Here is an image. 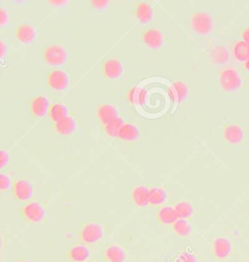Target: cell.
Wrapping results in <instances>:
<instances>
[{
    "label": "cell",
    "instance_id": "cell-32",
    "mask_svg": "<svg viewBox=\"0 0 249 262\" xmlns=\"http://www.w3.org/2000/svg\"><path fill=\"white\" fill-rule=\"evenodd\" d=\"M109 5L108 1L105 0H99V1H92V6L98 10H103L107 8Z\"/></svg>",
    "mask_w": 249,
    "mask_h": 262
},
{
    "label": "cell",
    "instance_id": "cell-8",
    "mask_svg": "<svg viewBox=\"0 0 249 262\" xmlns=\"http://www.w3.org/2000/svg\"><path fill=\"white\" fill-rule=\"evenodd\" d=\"M13 194L19 201H28L33 196V187L29 181L20 180L13 183Z\"/></svg>",
    "mask_w": 249,
    "mask_h": 262
},
{
    "label": "cell",
    "instance_id": "cell-11",
    "mask_svg": "<svg viewBox=\"0 0 249 262\" xmlns=\"http://www.w3.org/2000/svg\"><path fill=\"white\" fill-rule=\"evenodd\" d=\"M67 256L70 261L86 262L90 257V250L85 245H76L70 248L67 252Z\"/></svg>",
    "mask_w": 249,
    "mask_h": 262
},
{
    "label": "cell",
    "instance_id": "cell-29",
    "mask_svg": "<svg viewBox=\"0 0 249 262\" xmlns=\"http://www.w3.org/2000/svg\"><path fill=\"white\" fill-rule=\"evenodd\" d=\"M173 262H198L197 255L189 250L180 252L173 259Z\"/></svg>",
    "mask_w": 249,
    "mask_h": 262
},
{
    "label": "cell",
    "instance_id": "cell-25",
    "mask_svg": "<svg viewBox=\"0 0 249 262\" xmlns=\"http://www.w3.org/2000/svg\"><path fill=\"white\" fill-rule=\"evenodd\" d=\"M167 200V193L160 188V187H154L150 189L149 204L153 206H159L164 204Z\"/></svg>",
    "mask_w": 249,
    "mask_h": 262
},
{
    "label": "cell",
    "instance_id": "cell-30",
    "mask_svg": "<svg viewBox=\"0 0 249 262\" xmlns=\"http://www.w3.org/2000/svg\"><path fill=\"white\" fill-rule=\"evenodd\" d=\"M212 59L213 61L218 62V63H223L225 61H228V51L223 47H218L215 50H213L212 53Z\"/></svg>",
    "mask_w": 249,
    "mask_h": 262
},
{
    "label": "cell",
    "instance_id": "cell-2",
    "mask_svg": "<svg viewBox=\"0 0 249 262\" xmlns=\"http://www.w3.org/2000/svg\"><path fill=\"white\" fill-rule=\"evenodd\" d=\"M103 227L100 223L90 222L84 225L79 232L80 240L85 244L99 242L103 236Z\"/></svg>",
    "mask_w": 249,
    "mask_h": 262
},
{
    "label": "cell",
    "instance_id": "cell-18",
    "mask_svg": "<svg viewBox=\"0 0 249 262\" xmlns=\"http://www.w3.org/2000/svg\"><path fill=\"white\" fill-rule=\"evenodd\" d=\"M192 225L187 220L178 219L172 224V231L180 238H186L192 233Z\"/></svg>",
    "mask_w": 249,
    "mask_h": 262
},
{
    "label": "cell",
    "instance_id": "cell-26",
    "mask_svg": "<svg viewBox=\"0 0 249 262\" xmlns=\"http://www.w3.org/2000/svg\"><path fill=\"white\" fill-rule=\"evenodd\" d=\"M174 209L178 215V219L187 220L193 214V207L188 202H180L174 207Z\"/></svg>",
    "mask_w": 249,
    "mask_h": 262
},
{
    "label": "cell",
    "instance_id": "cell-40",
    "mask_svg": "<svg viewBox=\"0 0 249 262\" xmlns=\"http://www.w3.org/2000/svg\"><path fill=\"white\" fill-rule=\"evenodd\" d=\"M243 262H249V259H247V260H243Z\"/></svg>",
    "mask_w": 249,
    "mask_h": 262
},
{
    "label": "cell",
    "instance_id": "cell-12",
    "mask_svg": "<svg viewBox=\"0 0 249 262\" xmlns=\"http://www.w3.org/2000/svg\"><path fill=\"white\" fill-rule=\"evenodd\" d=\"M142 39L144 44L151 49H159L163 45V34L157 30H148L143 33Z\"/></svg>",
    "mask_w": 249,
    "mask_h": 262
},
{
    "label": "cell",
    "instance_id": "cell-20",
    "mask_svg": "<svg viewBox=\"0 0 249 262\" xmlns=\"http://www.w3.org/2000/svg\"><path fill=\"white\" fill-rule=\"evenodd\" d=\"M139 128L132 124H125L119 133L121 140L126 141H133L139 139Z\"/></svg>",
    "mask_w": 249,
    "mask_h": 262
},
{
    "label": "cell",
    "instance_id": "cell-34",
    "mask_svg": "<svg viewBox=\"0 0 249 262\" xmlns=\"http://www.w3.org/2000/svg\"><path fill=\"white\" fill-rule=\"evenodd\" d=\"M8 20H9V16L7 11L3 8H0V27L5 26L8 23Z\"/></svg>",
    "mask_w": 249,
    "mask_h": 262
},
{
    "label": "cell",
    "instance_id": "cell-1",
    "mask_svg": "<svg viewBox=\"0 0 249 262\" xmlns=\"http://www.w3.org/2000/svg\"><path fill=\"white\" fill-rule=\"evenodd\" d=\"M43 59L52 67H60L67 61V52L59 45H51L43 52Z\"/></svg>",
    "mask_w": 249,
    "mask_h": 262
},
{
    "label": "cell",
    "instance_id": "cell-9",
    "mask_svg": "<svg viewBox=\"0 0 249 262\" xmlns=\"http://www.w3.org/2000/svg\"><path fill=\"white\" fill-rule=\"evenodd\" d=\"M50 110L49 100L45 96H38L30 101V111L36 117L45 116Z\"/></svg>",
    "mask_w": 249,
    "mask_h": 262
},
{
    "label": "cell",
    "instance_id": "cell-33",
    "mask_svg": "<svg viewBox=\"0 0 249 262\" xmlns=\"http://www.w3.org/2000/svg\"><path fill=\"white\" fill-rule=\"evenodd\" d=\"M9 162V154L8 152L0 150V170L7 166Z\"/></svg>",
    "mask_w": 249,
    "mask_h": 262
},
{
    "label": "cell",
    "instance_id": "cell-5",
    "mask_svg": "<svg viewBox=\"0 0 249 262\" xmlns=\"http://www.w3.org/2000/svg\"><path fill=\"white\" fill-rule=\"evenodd\" d=\"M220 83L225 91H237L241 86V78L237 71L227 70L222 72Z\"/></svg>",
    "mask_w": 249,
    "mask_h": 262
},
{
    "label": "cell",
    "instance_id": "cell-28",
    "mask_svg": "<svg viewBox=\"0 0 249 262\" xmlns=\"http://www.w3.org/2000/svg\"><path fill=\"white\" fill-rule=\"evenodd\" d=\"M235 56L239 61L249 60V45L245 42H239L235 47Z\"/></svg>",
    "mask_w": 249,
    "mask_h": 262
},
{
    "label": "cell",
    "instance_id": "cell-35",
    "mask_svg": "<svg viewBox=\"0 0 249 262\" xmlns=\"http://www.w3.org/2000/svg\"><path fill=\"white\" fill-rule=\"evenodd\" d=\"M6 52H7L6 45L4 44V42H2V41L0 40V58L4 57L5 54H6Z\"/></svg>",
    "mask_w": 249,
    "mask_h": 262
},
{
    "label": "cell",
    "instance_id": "cell-36",
    "mask_svg": "<svg viewBox=\"0 0 249 262\" xmlns=\"http://www.w3.org/2000/svg\"><path fill=\"white\" fill-rule=\"evenodd\" d=\"M242 36H243V39L245 41V43H247L249 45V29H246L245 31H243Z\"/></svg>",
    "mask_w": 249,
    "mask_h": 262
},
{
    "label": "cell",
    "instance_id": "cell-31",
    "mask_svg": "<svg viewBox=\"0 0 249 262\" xmlns=\"http://www.w3.org/2000/svg\"><path fill=\"white\" fill-rule=\"evenodd\" d=\"M12 185L10 178L5 173H0V191L9 189Z\"/></svg>",
    "mask_w": 249,
    "mask_h": 262
},
{
    "label": "cell",
    "instance_id": "cell-14",
    "mask_svg": "<svg viewBox=\"0 0 249 262\" xmlns=\"http://www.w3.org/2000/svg\"><path fill=\"white\" fill-rule=\"evenodd\" d=\"M150 189L146 186L140 185L135 187L131 193V199L133 203L140 207H145L149 204Z\"/></svg>",
    "mask_w": 249,
    "mask_h": 262
},
{
    "label": "cell",
    "instance_id": "cell-16",
    "mask_svg": "<svg viewBox=\"0 0 249 262\" xmlns=\"http://www.w3.org/2000/svg\"><path fill=\"white\" fill-rule=\"evenodd\" d=\"M104 258L107 262H124L126 252L118 246H110L104 251Z\"/></svg>",
    "mask_w": 249,
    "mask_h": 262
},
{
    "label": "cell",
    "instance_id": "cell-21",
    "mask_svg": "<svg viewBox=\"0 0 249 262\" xmlns=\"http://www.w3.org/2000/svg\"><path fill=\"white\" fill-rule=\"evenodd\" d=\"M67 114H69V110L62 103H54L50 106L49 115H50L51 119L55 123H58L61 119L67 117L69 116Z\"/></svg>",
    "mask_w": 249,
    "mask_h": 262
},
{
    "label": "cell",
    "instance_id": "cell-17",
    "mask_svg": "<svg viewBox=\"0 0 249 262\" xmlns=\"http://www.w3.org/2000/svg\"><path fill=\"white\" fill-rule=\"evenodd\" d=\"M55 129L60 135L69 136V135H71L73 132L75 131L76 122L72 117L67 116V117L61 119L58 123H55Z\"/></svg>",
    "mask_w": 249,
    "mask_h": 262
},
{
    "label": "cell",
    "instance_id": "cell-41",
    "mask_svg": "<svg viewBox=\"0 0 249 262\" xmlns=\"http://www.w3.org/2000/svg\"><path fill=\"white\" fill-rule=\"evenodd\" d=\"M86 262H96V261H86Z\"/></svg>",
    "mask_w": 249,
    "mask_h": 262
},
{
    "label": "cell",
    "instance_id": "cell-38",
    "mask_svg": "<svg viewBox=\"0 0 249 262\" xmlns=\"http://www.w3.org/2000/svg\"><path fill=\"white\" fill-rule=\"evenodd\" d=\"M1 245H2V239H1V236H0V248H1Z\"/></svg>",
    "mask_w": 249,
    "mask_h": 262
},
{
    "label": "cell",
    "instance_id": "cell-7",
    "mask_svg": "<svg viewBox=\"0 0 249 262\" xmlns=\"http://www.w3.org/2000/svg\"><path fill=\"white\" fill-rule=\"evenodd\" d=\"M47 83L53 90L63 91L69 86L70 78L64 71H53L47 77Z\"/></svg>",
    "mask_w": 249,
    "mask_h": 262
},
{
    "label": "cell",
    "instance_id": "cell-39",
    "mask_svg": "<svg viewBox=\"0 0 249 262\" xmlns=\"http://www.w3.org/2000/svg\"><path fill=\"white\" fill-rule=\"evenodd\" d=\"M20 262H33L32 260H22V261Z\"/></svg>",
    "mask_w": 249,
    "mask_h": 262
},
{
    "label": "cell",
    "instance_id": "cell-3",
    "mask_svg": "<svg viewBox=\"0 0 249 262\" xmlns=\"http://www.w3.org/2000/svg\"><path fill=\"white\" fill-rule=\"evenodd\" d=\"M21 215L27 222L30 223H40L44 221L46 216V211L39 203L31 202L22 207Z\"/></svg>",
    "mask_w": 249,
    "mask_h": 262
},
{
    "label": "cell",
    "instance_id": "cell-4",
    "mask_svg": "<svg viewBox=\"0 0 249 262\" xmlns=\"http://www.w3.org/2000/svg\"><path fill=\"white\" fill-rule=\"evenodd\" d=\"M233 250L232 243L227 237H217L211 242V253L219 260L228 258Z\"/></svg>",
    "mask_w": 249,
    "mask_h": 262
},
{
    "label": "cell",
    "instance_id": "cell-15",
    "mask_svg": "<svg viewBox=\"0 0 249 262\" xmlns=\"http://www.w3.org/2000/svg\"><path fill=\"white\" fill-rule=\"evenodd\" d=\"M98 115L100 117V121L104 125H107L110 122L118 118V111L111 104H102L99 108Z\"/></svg>",
    "mask_w": 249,
    "mask_h": 262
},
{
    "label": "cell",
    "instance_id": "cell-13",
    "mask_svg": "<svg viewBox=\"0 0 249 262\" xmlns=\"http://www.w3.org/2000/svg\"><path fill=\"white\" fill-rule=\"evenodd\" d=\"M16 37L25 44H30L36 37V31L28 24H21L16 30Z\"/></svg>",
    "mask_w": 249,
    "mask_h": 262
},
{
    "label": "cell",
    "instance_id": "cell-6",
    "mask_svg": "<svg viewBox=\"0 0 249 262\" xmlns=\"http://www.w3.org/2000/svg\"><path fill=\"white\" fill-rule=\"evenodd\" d=\"M192 26L199 34H209L212 30V19L209 14L199 12L194 15Z\"/></svg>",
    "mask_w": 249,
    "mask_h": 262
},
{
    "label": "cell",
    "instance_id": "cell-37",
    "mask_svg": "<svg viewBox=\"0 0 249 262\" xmlns=\"http://www.w3.org/2000/svg\"><path fill=\"white\" fill-rule=\"evenodd\" d=\"M245 68H246V70H248L249 71V60L246 61V63H245Z\"/></svg>",
    "mask_w": 249,
    "mask_h": 262
},
{
    "label": "cell",
    "instance_id": "cell-22",
    "mask_svg": "<svg viewBox=\"0 0 249 262\" xmlns=\"http://www.w3.org/2000/svg\"><path fill=\"white\" fill-rule=\"evenodd\" d=\"M135 16L142 24H147L153 18V10L148 4L140 3L135 11Z\"/></svg>",
    "mask_w": 249,
    "mask_h": 262
},
{
    "label": "cell",
    "instance_id": "cell-24",
    "mask_svg": "<svg viewBox=\"0 0 249 262\" xmlns=\"http://www.w3.org/2000/svg\"><path fill=\"white\" fill-rule=\"evenodd\" d=\"M225 138L231 143L237 144L242 141L243 133L239 126H229L225 131Z\"/></svg>",
    "mask_w": 249,
    "mask_h": 262
},
{
    "label": "cell",
    "instance_id": "cell-42",
    "mask_svg": "<svg viewBox=\"0 0 249 262\" xmlns=\"http://www.w3.org/2000/svg\"><path fill=\"white\" fill-rule=\"evenodd\" d=\"M0 257H1V256H0Z\"/></svg>",
    "mask_w": 249,
    "mask_h": 262
},
{
    "label": "cell",
    "instance_id": "cell-19",
    "mask_svg": "<svg viewBox=\"0 0 249 262\" xmlns=\"http://www.w3.org/2000/svg\"><path fill=\"white\" fill-rule=\"evenodd\" d=\"M158 219L160 222L163 224H173L178 220V215L176 211L172 207H164L158 212Z\"/></svg>",
    "mask_w": 249,
    "mask_h": 262
},
{
    "label": "cell",
    "instance_id": "cell-10",
    "mask_svg": "<svg viewBox=\"0 0 249 262\" xmlns=\"http://www.w3.org/2000/svg\"><path fill=\"white\" fill-rule=\"evenodd\" d=\"M123 64L118 60H108L104 61L102 64V71L103 74L110 79L119 78L123 73Z\"/></svg>",
    "mask_w": 249,
    "mask_h": 262
},
{
    "label": "cell",
    "instance_id": "cell-23",
    "mask_svg": "<svg viewBox=\"0 0 249 262\" xmlns=\"http://www.w3.org/2000/svg\"><path fill=\"white\" fill-rule=\"evenodd\" d=\"M173 85V96H174V106L184 101L188 95V87L182 82H175Z\"/></svg>",
    "mask_w": 249,
    "mask_h": 262
},
{
    "label": "cell",
    "instance_id": "cell-27",
    "mask_svg": "<svg viewBox=\"0 0 249 262\" xmlns=\"http://www.w3.org/2000/svg\"><path fill=\"white\" fill-rule=\"evenodd\" d=\"M125 125V122L122 118H116L115 120L110 122L107 125H105V131L109 135L110 137H119V133L123 126Z\"/></svg>",
    "mask_w": 249,
    "mask_h": 262
}]
</instances>
